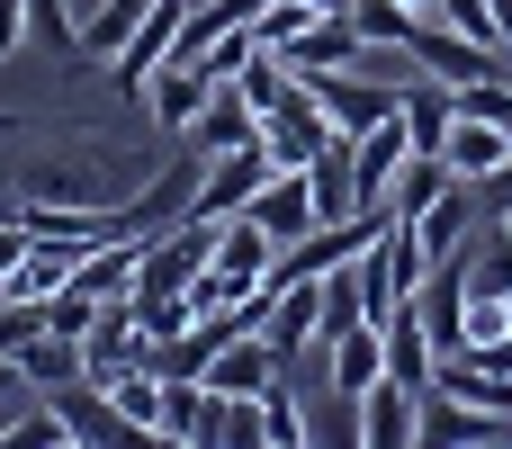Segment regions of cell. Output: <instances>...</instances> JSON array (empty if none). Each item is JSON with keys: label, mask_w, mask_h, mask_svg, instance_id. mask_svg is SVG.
<instances>
[{"label": "cell", "mask_w": 512, "mask_h": 449, "mask_svg": "<svg viewBox=\"0 0 512 449\" xmlns=\"http://www.w3.org/2000/svg\"><path fill=\"white\" fill-rule=\"evenodd\" d=\"M153 171L99 135H63V144H36L9 162V207H81V216H126V198L144 189Z\"/></svg>", "instance_id": "1"}, {"label": "cell", "mask_w": 512, "mask_h": 449, "mask_svg": "<svg viewBox=\"0 0 512 449\" xmlns=\"http://www.w3.org/2000/svg\"><path fill=\"white\" fill-rule=\"evenodd\" d=\"M306 90H315V108L342 126V135H369L378 117H396L405 108V90L396 81H378V72H360V63H342V72H297Z\"/></svg>", "instance_id": "2"}, {"label": "cell", "mask_w": 512, "mask_h": 449, "mask_svg": "<svg viewBox=\"0 0 512 449\" xmlns=\"http://www.w3.org/2000/svg\"><path fill=\"white\" fill-rule=\"evenodd\" d=\"M180 27H189V9H180V0H153V9H144V27L99 63V72H108V90H117V99H144V81L180 54Z\"/></svg>", "instance_id": "3"}, {"label": "cell", "mask_w": 512, "mask_h": 449, "mask_svg": "<svg viewBox=\"0 0 512 449\" xmlns=\"http://www.w3.org/2000/svg\"><path fill=\"white\" fill-rule=\"evenodd\" d=\"M405 54H414V72H423V81H450V90H468V81H486V72H495V54H504V45H477V36H459V27L432 9V18H414Z\"/></svg>", "instance_id": "4"}, {"label": "cell", "mask_w": 512, "mask_h": 449, "mask_svg": "<svg viewBox=\"0 0 512 449\" xmlns=\"http://www.w3.org/2000/svg\"><path fill=\"white\" fill-rule=\"evenodd\" d=\"M144 360H153V333L135 324V288H126V297H108V306H99V324L81 333V378L117 387V378H126V369H144Z\"/></svg>", "instance_id": "5"}, {"label": "cell", "mask_w": 512, "mask_h": 449, "mask_svg": "<svg viewBox=\"0 0 512 449\" xmlns=\"http://www.w3.org/2000/svg\"><path fill=\"white\" fill-rule=\"evenodd\" d=\"M270 171H279V162H270V135H252V144L216 153V162H207V180H198V207H189V216H243V207L270 189Z\"/></svg>", "instance_id": "6"}, {"label": "cell", "mask_w": 512, "mask_h": 449, "mask_svg": "<svg viewBox=\"0 0 512 449\" xmlns=\"http://www.w3.org/2000/svg\"><path fill=\"white\" fill-rule=\"evenodd\" d=\"M198 180H207V153L189 144L180 162H162V171H153V180L126 198V225H135V234H162V225H180V216L198 207Z\"/></svg>", "instance_id": "7"}, {"label": "cell", "mask_w": 512, "mask_h": 449, "mask_svg": "<svg viewBox=\"0 0 512 449\" xmlns=\"http://www.w3.org/2000/svg\"><path fill=\"white\" fill-rule=\"evenodd\" d=\"M153 441L180 449H225V396L207 378H162V432Z\"/></svg>", "instance_id": "8"}, {"label": "cell", "mask_w": 512, "mask_h": 449, "mask_svg": "<svg viewBox=\"0 0 512 449\" xmlns=\"http://www.w3.org/2000/svg\"><path fill=\"white\" fill-rule=\"evenodd\" d=\"M261 135H270V162H279V171H306V162L333 144V117H324V108H315V90L297 81V90L261 117Z\"/></svg>", "instance_id": "9"}, {"label": "cell", "mask_w": 512, "mask_h": 449, "mask_svg": "<svg viewBox=\"0 0 512 449\" xmlns=\"http://www.w3.org/2000/svg\"><path fill=\"white\" fill-rule=\"evenodd\" d=\"M261 342L279 351V369H297V360L324 342V288H315V279H288V288L270 297V315H261Z\"/></svg>", "instance_id": "10"}, {"label": "cell", "mask_w": 512, "mask_h": 449, "mask_svg": "<svg viewBox=\"0 0 512 449\" xmlns=\"http://www.w3.org/2000/svg\"><path fill=\"white\" fill-rule=\"evenodd\" d=\"M414 162V135H405V108L396 117H378L369 135H351V180H360V198L369 207H387V189H396V171Z\"/></svg>", "instance_id": "11"}, {"label": "cell", "mask_w": 512, "mask_h": 449, "mask_svg": "<svg viewBox=\"0 0 512 449\" xmlns=\"http://www.w3.org/2000/svg\"><path fill=\"white\" fill-rule=\"evenodd\" d=\"M405 234H414V252H423V261H459V252H468V234H477V189H468V180H450V189H441Z\"/></svg>", "instance_id": "12"}, {"label": "cell", "mask_w": 512, "mask_h": 449, "mask_svg": "<svg viewBox=\"0 0 512 449\" xmlns=\"http://www.w3.org/2000/svg\"><path fill=\"white\" fill-rule=\"evenodd\" d=\"M414 441L423 449H486V441H504V423L486 414V405H468V396H423V423H414Z\"/></svg>", "instance_id": "13"}, {"label": "cell", "mask_w": 512, "mask_h": 449, "mask_svg": "<svg viewBox=\"0 0 512 449\" xmlns=\"http://www.w3.org/2000/svg\"><path fill=\"white\" fill-rule=\"evenodd\" d=\"M207 90H216V81H207L189 54H171V63L144 81V117H153V126H171V135H189V126H198V108H207Z\"/></svg>", "instance_id": "14"}, {"label": "cell", "mask_w": 512, "mask_h": 449, "mask_svg": "<svg viewBox=\"0 0 512 449\" xmlns=\"http://www.w3.org/2000/svg\"><path fill=\"white\" fill-rule=\"evenodd\" d=\"M378 333H387V378H405L414 396H432V360H441V351H432V333H423V306L396 297V306L378 315Z\"/></svg>", "instance_id": "15"}, {"label": "cell", "mask_w": 512, "mask_h": 449, "mask_svg": "<svg viewBox=\"0 0 512 449\" xmlns=\"http://www.w3.org/2000/svg\"><path fill=\"white\" fill-rule=\"evenodd\" d=\"M414 423H423V396H414L405 378H378V387L360 396V441L369 449H414Z\"/></svg>", "instance_id": "16"}, {"label": "cell", "mask_w": 512, "mask_h": 449, "mask_svg": "<svg viewBox=\"0 0 512 449\" xmlns=\"http://www.w3.org/2000/svg\"><path fill=\"white\" fill-rule=\"evenodd\" d=\"M252 135H261V108H252L234 81H216V90H207V108H198V126H189V144L216 162V153H234V144H252Z\"/></svg>", "instance_id": "17"}, {"label": "cell", "mask_w": 512, "mask_h": 449, "mask_svg": "<svg viewBox=\"0 0 512 449\" xmlns=\"http://www.w3.org/2000/svg\"><path fill=\"white\" fill-rule=\"evenodd\" d=\"M252 216L270 225V243H279V252H288V243H306V234L324 225V216H315V189H306V171H270V189L252 198Z\"/></svg>", "instance_id": "18"}, {"label": "cell", "mask_w": 512, "mask_h": 449, "mask_svg": "<svg viewBox=\"0 0 512 449\" xmlns=\"http://www.w3.org/2000/svg\"><path fill=\"white\" fill-rule=\"evenodd\" d=\"M324 351H333V387H342V405H360V396L387 378V333H378V315L351 324V333H333Z\"/></svg>", "instance_id": "19"}, {"label": "cell", "mask_w": 512, "mask_h": 449, "mask_svg": "<svg viewBox=\"0 0 512 449\" xmlns=\"http://www.w3.org/2000/svg\"><path fill=\"white\" fill-rule=\"evenodd\" d=\"M81 252H90V243H54V234H36V252L9 270V297H18V306H45L54 288L81 279Z\"/></svg>", "instance_id": "20"}, {"label": "cell", "mask_w": 512, "mask_h": 449, "mask_svg": "<svg viewBox=\"0 0 512 449\" xmlns=\"http://www.w3.org/2000/svg\"><path fill=\"white\" fill-rule=\"evenodd\" d=\"M198 378H207L216 396H261V387L279 378V351H270L261 333H234V342H225V351H216V360H207Z\"/></svg>", "instance_id": "21"}, {"label": "cell", "mask_w": 512, "mask_h": 449, "mask_svg": "<svg viewBox=\"0 0 512 449\" xmlns=\"http://www.w3.org/2000/svg\"><path fill=\"white\" fill-rule=\"evenodd\" d=\"M450 126H459V90L414 72V90H405V135H414V153H441V144H450Z\"/></svg>", "instance_id": "22"}, {"label": "cell", "mask_w": 512, "mask_h": 449, "mask_svg": "<svg viewBox=\"0 0 512 449\" xmlns=\"http://www.w3.org/2000/svg\"><path fill=\"white\" fill-rule=\"evenodd\" d=\"M441 153H450V171H459V180H486L495 162H512V126H495V117H459Z\"/></svg>", "instance_id": "23"}, {"label": "cell", "mask_w": 512, "mask_h": 449, "mask_svg": "<svg viewBox=\"0 0 512 449\" xmlns=\"http://www.w3.org/2000/svg\"><path fill=\"white\" fill-rule=\"evenodd\" d=\"M315 441V423H306V405H297V387H288V369L261 387V449H306Z\"/></svg>", "instance_id": "24"}, {"label": "cell", "mask_w": 512, "mask_h": 449, "mask_svg": "<svg viewBox=\"0 0 512 449\" xmlns=\"http://www.w3.org/2000/svg\"><path fill=\"white\" fill-rule=\"evenodd\" d=\"M450 180H459V171H450V153H414V162L396 171V189H387V207H396V216L414 225V216H423V207H432V198H441Z\"/></svg>", "instance_id": "25"}, {"label": "cell", "mask_w": 512, "mask_h": 449, "mask_svg": "<svg viewBox=\"0 0 512 449\" xmlns=\"http://www.w3.org/2000/svg\"><path fill=\"white\" fill-rule=\"evenodd\" d=\"M144 9H153V0H99V18H81V45H72V54H81V63H108V54L144 27Z\"/></svg>", "instance_id": "26"}, {"label": "cell", "mask_w": 512, "mask_h": 449, "mask_svg": "<svg viewBox=\"0 0 512 449\" xmlns=\"http://www.w3.org/2000/svg\"><path fill=\"white\" fill-rule=\"evenodd\" d=\"M63 441H72V423H63L54 396H27V405L0 423V449H63Z\"/></svg>", "instance_id": "27"}, {"label": "cell", "mask_w": 512, "mask_h": 449, "mask_svg": "<svg viewBox=\"0 0 512 449\" xmlns=\"http://www.w3.org/2000/svg\"><path fill=\"white\" fill-rule=\"evenodd\" d=\"M108 405H117V423L126 432H162V369L144 360V369H126L117 387H108Z\"/></svg>", "instance_id": "28"}, {"label": "cell", "mask_w": 512, "mask_h": 449, "mask_svg": "<svg viewBox=\"0 0 512 449\" xmlns=\"http://www.w3.org/2000/svg\"><path fill=\"white\" fill-rule=\"evenodd\" d=\"M18 360H27V378H36V396H54L63 378H81V342H63V333H36Z\"/></svg>", "instance_id": "29"}, {"label": "cell", "mask_w": 512, "mask_h": 449, "mask_svg": "<svg viewBox=\"0 0 512 449\" xmlns=\"http://www.w3.org/2000/svg\"><path fill=\"white\" fill-rule=\"evenodd\" d=\"M234 90H243V99H252V108L270 117V108H279V99L297 90V63H279V54H252V63L234 72Z\"/></svg>", "instance_id": "30"}, {"label": "cell", "mask_w": 512, "mask_h": 449, "mask_svg": "<svg viewBox=\"0 0 512 449\" xmlns=\"http://www.w3.org/2000/svg\"><path fill=\"white\" fill-rule=\"evenodd\" d=\"M414 18H432V9H405V0H351V27H360L369 45H405Z\"/></svg>", "instance_id": "31"}, {"label": "cell", "mask_w": 512, "mask_h": 449, "mask_svg": "<svg viewBox=\"0 0 512 449\" xmlns=\"http://www.w3.org/2000/svg\"><path fill=\"white\" fill-rule=\"evenodd\" d=\"M99 306H108V297H90V288L72 279V288H54V297H45V333H63V342H81V333L99 324Z\"/></svg>", "instance_id": "32"}, {"label": "cell", "mask_w": 512, "mask_h": 449, "mask_svg": "<svg viewBox=\"0 0 512 449\" xmlns=\"http://www.w3.org/2000/svg\"><path fill=\"white\" fill-rule=\"evenodd\" d=\"M315 18H324V9H306V0H270V9H261L252 27H261V45H270V54H288V45H297V36L315 27Z\"/></svg>", "instance_id": "33"}, {"label": "cell", "mask_w": 512, "mask_h": 449, "mask_svg": "<svg viewBox=\"0 0 512 449\" xmlns=\"http://www.w3.org/2000/svg\"><path fill=\"white\" fill-rule=\"evenodd\" d=\"M27 27H36L54 54H72V45H81V18H72V0H27Z\"/></svg>", "instance_id": "34"}, {"label": "cell", "mask_w": 512, "mask_h": 449, "mask_svg": "<svg viewBox=\"0 0 512 449\" xmlns=\"http://www.w3.org/2000/svg\"><path fill=\"white\" fill-rule=\"evenodd\" d=\"M459 117H495V126H512V81H504V72L468 81V90H459Z\"/></svg>", "instance_id": "35"}, {"label": "cell", "mask_w": 512, "mask_h": 449, "mask_svg": "<svg viewBox=\"0 0 512 449\" xmlns=\"http://www.w3.org/2000/svg\"><path fill=\"white\" fill-rule=\"evenodd\" d=\"M441 18L459 36H477V45H495V0H441Z\"/></svg>", "instance_id": "36"}, {"label": "cell", "mask_w": 512, "mask_h": 449, "mask_svg": "<svg viewBox=\"0 0 512 449\" xmlns=\"http://www.w3.org/2000/svg\"><path fill=\"white\" fill-rule=\"evenodd\" d=\"M27 396H36V378H27V360H18V351H0V423H9V414H18Z\"/></svg>", "instance_id": "37"}, {"label": "cell", "mask_w": 512, "mask_h": 449, "mask_svg": "<svg viewBox=\"0 0 512 449\" xmlns=\"http://www.w3.org/2000/svg\"><path fill=\"white\" fill-rule=\"evenodd\" d=\"M459 360H468L477 378H512V333H495V342H468Z\"/></svg>", "instance_id": "38"}, {"label": "cell", "mask_w": 512, "mask_h": 449, "mask_svg": "<svg viewBox=\"0 0 512 449\" xmlns=\"http://www.w3.org/2000/svg\"><path fill=\"white\" fill-rule=\"evenodd\" d=\"M468 189H477V207H486V216L512 207V162H495V171H486V180H468Z\"/></svg>", "instance_id": "39"}, {"label": "cell", "mask_w": 512, "mask_h": 449, "mask_svg": "<svg viewBox=\"0 0 512 449\" xmlns=\"http://www.w3.org/2000/svg\"><path fill=\"white\" fill-rule=\"evenodd\" d=\"M36 27H27V0H0V54H18Z\"/></svg>", "instance_id": "40"}, {"label": "cell", "mask_w": 512, "mask_h": 449, "mask_svg": "<svg viewBox=\"0 0 512 449\" xmlns=\"http://www.w3.org/2000/svg\"><path fill=\"white\" fill-rule=\"evenodd\" d=\"M495 45L512 54V0H495Z\"/></svg>", "instance_id": "41"}, {"label": "cell", "mask_w": 512, "mask_h": 449, "mask_svg": "<svg viewBox=\"0 0 512 449\" xmlns=\"http://www.w3.org/2000/svg\"><path fill=\"white\" fill-rule=\"evenodd\" d=\"M495 243H512V207H495Z\"/></svg>", "instance_id": "42"}, {"label": "cell", "mask_w": 512, "mask_h": 449, "mask_svg": "<svg viewBox=\"0 0 512 449\" xmlns=\"http://www.w3.org/2000/svg\"><path fill=\"white\" fill-rule=\"evenodd\" d=\"M306 9H351V0H306Z\"/></svg>", "instance_id": "43"}, {"label": "cell", "mask_w": 512, "mask_h": 449, "mask_svg": "<svg viewBox=\"0 0 512 449\" xmlns=\"http://www.w3.org/2000/svg\"><path fill=\"white\" fill-rule=\"evenodd\" d=\"M405 9H441V0H405Z\"/></svg>", "instance_id": "44"}]
</instances>
